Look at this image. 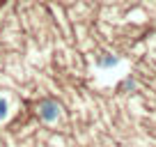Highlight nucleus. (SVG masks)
<instances>
[{"label": "nucleus", "instance_id": "nucleus-2", "mask_svg": "<svg viewBox=\"0 0 156 147\" xmlns=\"http://www.w3.org/2000/svg\"><path fill=\"white\" fill-rule=\"evenodd\" d=\"M112 64H117V58H103L101 60V67H112Z\"/></svg>", "mask_w": 156, "mask_h": 147}, {"label": "nucleus", "instance_id": "nucleus-3", "mask_svg": "<svg viewBox=\"0 0 156 147\" xmlns=\"http://www.w3.org/2000/svg\"><path fill=\"white\" fill-rule=\"evenodd\" d=\"M5 115H7V103L0 99V117H5Z\"/></svg>", "mask_w": 156, "mask_h": 147}, {"label": "nucleus", "instance_id": "nucleus-1", "mask_svg": "<svg viewBox=\"0 0 156 147\" xmlns=\"http://www.w3.org/2000/svg\"><path fill=\"white\" fill-rule=\"evenodd\" d=\"M41 117L53 122V120L58 117V106H55V103H41Z\"/></svg>", "mask_w": 156, "mask_h": 147}]
</instances>
